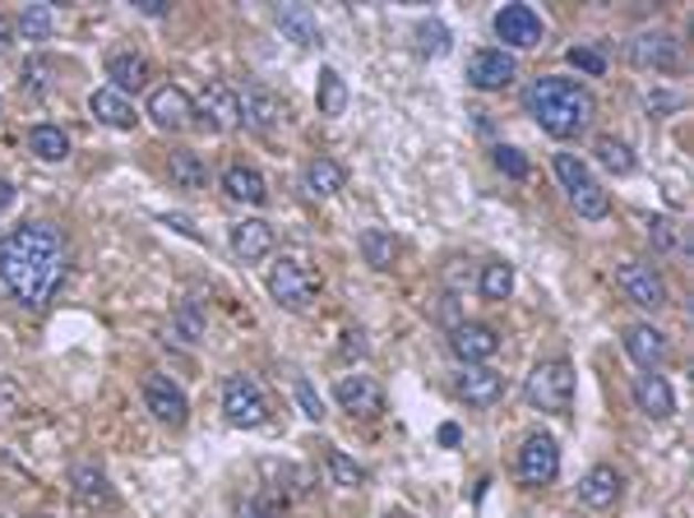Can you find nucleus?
I'll use <instances>...</instances> for the list:
<instances>
[{
    "mask_svg": "<svg viewBox=\"0 0 694 518\" xmlns=\"http://www.w3.org/2000/svg\"><path fill=\"white\" fill-rule=\"evenodd\" d=\"M70 278V241L51 222H19L0 241V282L23 310H46Z\"/></svg>",
    "mask_w": 694,
    "mask_h": 518,
    "instance_id": "obj_1",
    "label": "nucleus"
},
{
    "mask_svg": "<svg viewBox=\"0 0 694 518\" xmlns=\"http://www.w3.org/2000/svg\"><path fill=\"white\" fill-rule=\"evenodd\" d=\"M524 107L532 112V121L547 130L551 139H579L588 125H593L598 97L588 93L570 74H547V80H532L524 93Z\"/></svg>",
    "mask_w": 694,
    "mask_h": 518,
    "instance_id": "obj_2",
    "label": "nucleus"
},
{
    "mask_svg": "<svg viewBox=\"0 0 694 518\" xmlns=\"http://www.w3.org/2000/svg\"><path fill=\"white\" fill-rule=\"evenodd\" d=\"M528 407L537 412H551V417H564V412L574 407V366L564 356H551V361H537L528 371Z\"/></svg>",
    "mask_w": 694,
    "mask_h": 518,
    "instance_id": "obj_3",
    "label": "nucleus"
},
{
    "mask_svg": "<svg viewBox=\"0 0 694 518\" xmlns=\"http://www.w3.org/2000/svg\"><path fill=\"white\" fill-rule=\"evenodd\" d=\"M265 288H269V297H273V305H282V310H305L315 297H320V273L305 265V259H297V255H282V259H273L269 265V278H265Z\"/></svg>",
    "mask_w": 694,
    "mask_h": 518,
    "instance_id": "obj_4",
    "label": "nucleus"
},
{
    "mask_svg": "<svg viewBox=\"0 0 694 518\" xmlns=\"http://www.w3.org/2000/svg\"><path fill=\"white\" fill-rule=\"evenodd\" d=\"M556 176H560V186H564V199L574 204V214L588 218V222H602L611 214V199L607 190L598 186V176L588 172V163H579L574 153H556Z\"/></svg>",
    "mask_w": 694,
    "mask_h": 518,
    "instance_id": "obj_5",
    "label": "nucleus"
},
{
    "mask_svg": "<svg viewBox=\"0 0 694 518\" xmlns=\"http://www.w3.org/2000/svg\"><path fill=\"white\" fill-rule=\"evenodd\" d=\"M222 417H227V426H237V431H260L269 422L265 388L255 384L250 375H227V384H222Z\"/></svg>",
    "mask_w": 694,
    "mask_h": 518,
    "instance_id": "obj_6",
    "label": "nucleus"
},
{
    "mask_svg": "<svg viewBox=\"0 0 694 518\" xmlns=\"http://www.w3.org/2000/svg\"><path fill=\"white\" fill-rule=\"evenodd\" d=\"M144 407H148V417L158 426H167V431H182L190 422V398L172 375H148L144 380Z\"/></svg>",
    "mask_w": 694,
    "mask_h": 518,
    "instance_id": "obj_7",
    "label": "nucleus"
},
{
    "mask_svg": "<svg viewBox=\"0 0 694 518\" xmlns=\"http://www.w3.org/2000/svg\"><path fill=\"white\" fill-rule=\"evenodd\" d=\"M615 282H621V292L634 305H644V310L666 305V278L649 265V259H625V265H615Z\"/></svg>",
    "mask_w": 694,
    "mask_h": 518,
    "instance_id": "obj_8",
    "label": "nucleus"
},
{
    "mask_svg": "<svg viewBox=\"0 0 694 518\" xmlns=\"http://www.w3.org/2000/svg\"><path fill=\"white\" fill-rule=\"evenodd\" d=\"M449 352L463 366H486V361L500 352V333L481 320H458V324H449Z\"/></svg>",
    "mask_w": 694,
    "mask_h": 518,
    "instance_id": "obj_9",
    "label": "nucleus"
},
{
    "mask_svg": "<svg viewBox=\"0 0 694 518\" xmlns=\"http://www.w3.org/2000/svg\"><path fill=\"white\" fill-rule=\"evenodd\" d=\"M542 33H547V23H542V14H537L532 6H500L496 10V38L505 42L509 56H514V51L537 46V42H542Z\"/></svg>",
    "mask_w": 694,
    "mask_h": 518,
    "instance_id": "obj_10",
    "label": "nucleus"
},
{
    "mask_svg": "<svg viewBox=\"0 0 694 518\" xmlns=\"http://www.w3.org/2000/svg\"><path fill=\"white\" fill-rule=\"evenodd\" d=\"M560 477V445L551 435H528L519 445V481L524 486H551Z\"/></svg>",
    "mask_w": 694,
    "mask_h": 518,
    "instance_id": "obj_11",
    "label": "nucleus"
},
{
    "mask_svg": "<svg viewBox=\"0 0 694 518\" xmlns=\"http://www.w3.org/2000/svg\"><path fill=\"white\" fill-rule=\"evenodd\" d=\"M148 121L158 125V130H172V135H182V130H190L195 125V102H190V93L182 89V84H158L148 93Z\"/></svg>",
    "mask_w": 694,
    "mask_h": 518,
    "instance_id": "obj_12",
    "label": "nucleus"
},
{
    "mask_svg": "<svg viewBox=\"0 0 694 518\" xmlns=\"http://www.w3.org/2000/svg\"><path fill=\"white\" fill-rule=\"evenodd\" d=\"M514 74H519V61H514L505 46H481V51H473V56H468V84L481 89V93L509 89Z\"/></svg>",
    "mask_w": 694,
    "mask_h": 518,
    "instance_id": "obj_13",
    "label": "nucleus"
},
{
    "mask_svg": "<svg viewBox=\"0 0 694 518\" xmlns=\"http://www.w3.org/2000/svg\"><path fill=\"white\" fill-rule=\"evenodd\" d=\"M333 398H339V407L348 412V417H362V422H371V417H380L384 407V388L371 380V375H343L339 384H333Z\"/></svg>",
    "mask_w": 694,
    "mask_h": 518,
    "instance_id": "obj_14",
    "label": "nucleus"
},
{
    "mask_svg": "<svg viewBox=\"0 0 694 518\" xmlns=\"http://www.w3.org/2000/svg\"><path fill=\"white\" fill-rule=\"evenodd\" d=\"M630 61H634V70L672 74V70H681V42L672 33H639V38H630Z\"/></svg>",
    "mask_w": 694,
    "mask_h": 518,
    "instance_id": "obj_15",
    "label": "nucleus"
},
{
    "mask_svg": "<svg viewBox=\"0 0 694 518\" xmlns=\"http://www.w3.org/2000/svg\"><path fill=\"white\" fill-rule=\"evenodd\" d=\"M199 121L209 125V130H237L241 125V102H237V89L231 84H222V80H214V84H204V93H199Z\"/></svg>",
    "mask_w": 694,
    "mask_h": 518,
    "instance_id": "obj_16",
    "label": "nucleus"
},
{
    "mask_svg": "<svg viewBox=\"0 0 694 518\" xmlns=\"http://www.w3.org/2000/svg\"><path fill=\"white\" fill-rule=\"evenodd\" d=\"M454 394L468 403V407H496L505 398V380L500 371H486V366H463L454 380Z\"/></svg>",
    "mask_w": 694,
    "mask_h": 518,
    "instance_id": "obj_17",
    "label": "nucleus"
},
{
    "mask_svg": "<svg viewBox=\"0 0 694 518\" xmlns=\"http://www.w3.org/2000/svg\"><path fill=\"white\" fill-rule=\"evenodd\" d=\"M237 102H241V125H246V130H255V135H273V130H278L282 102H278L269 89L250 84L246 93H237Z\"/></svg>",
    "mask_w": 694,
    "mask_h": 518,
    "instance_id": "obj_18",
    "label": "nucleus"
},
{
    "mask_svg": "<svg viewBox=\"0 0 694 518\" xmlns=\"http://www.w3.org/2000/svg\"><path fill=\"white\" fill-rule=\"evenodd\" d=\"M231 255L241 259V265H260V259L273 255V227L265 218H246L231 227Z\"/></svg>",
    "mask_w": 694,
    "mask_h": 518,
    "instance_id": "obj_19",
    "label": "nucleus"
},
{
    "mask_svg": "<svg viewBox=\"0 0 694 518\" xmlns=\"http://www.w3.org/2000/svg\"><path fill=\"white\" fill-rule=\"evenodd\" d=\"M634 407L644 412V417H653V422H666L676 412V394H672V384H666V375H657V371H644L634 380Z\"/></svg>",
    "mask_w": 694,
    "mask_h": 518,
    "instance_id": "obj_20",
    "label": "nucleus"
},
{
    "mask_svg": "<svg viewBox=\"0 0 694 518\" xmlns=\"http://www.w3.org/2000/svg\"><path fill=\"white\" fill-rule=\"evenodd\" d=\"M621 339H625L630 361H634V366H644V371H657L666 361V352H672V348H666V333L653 329V324H630Z\"/></svg>",
    "mask_w": 694,
    "mask_h": 518,
    "instance_id": "obj_21",
    "label": "nucleus"
},
{
    "mask_svg": "<svg viewBox=\"0 0 694 518\" xmlns=\"http://www.w3.org/2000/svg\"><path fill=\"white\" fill-rule=\"evenodd\" d=\"M621 490H625V477L615 468H607V463H598V468H588V477L579 481V500L588 509H615Z\"/></svg>",
    "mask_w": 694,
    "mask_h": 518,
    "instance_id": "obj_22",
    "label": "nucleus"
},
{
    "mask_svg": "<svg viewBox=\"0 0 694 518\" xmlns=\"http://www.w3.org/2000/svg\"><path fill=\"white\" fill-rule=\"evenodd\" d=\"M107 89H116L121 97L131 93H144L148 89V61L139 56V51H112L107 56Z\"/></svg>",
    "mask_w": 694,
    "mask_h": 518,
    "instance_id": "obj_23",
    "label": "nucleus"
},
{
    "mask_svg": "<svg viewBox=\"0 0 694 518\" xmlns=\"http://www.w3.org/2000/svg\"><path fill=\"white\" fill-rule=\"evenodd\" d=\"M282 38H292L297 46H315L320 42V23L311 14V6H301V0H282V6L273 10Z\"/></svg>",
    "mask_w": 694,
    "mask_h": 518,
    "instance_id": "obj_24",
    "label": "nucleus"
},
{
    "mask_svg": "<svg viewBox=\"0 0 694 518\" xmlns=\"http://www.w3.org/2000/svg\"><path fill=\"white\" fill-rule=\"evenodd\" d=\"M89 112H93L97 125H112V130H135V121H139L135 102L121 97L116 89H97V93L89 97Z\"/></svg>",
    "mask_w": 694,
    "mask_h": 518,
    "instance_id": "obj_25",
    "label": "nucleus"
},
{
    "mask_svg": "<svg viewBox=\"0 0 694 518\" xmlns=\"http://www.w3.org/2000/svg\"><path fill=\"white\" fill-rule=\"evenodd\" d=\"M70 490H74V500H84L89 509L116 500L112 496V481H107V473H102L97 463H74V468H70Z\"/></svg>",
    "mask_w": 694,
    "mask_h": 518,
    "instance_id": "obj_26",
    "label": "nucleus"
},
{
    "mask_svg": "<svg viewBox=\"0 0 694 518\" xmlns=\"http://www.w3.org/2000/svg\"><path fill=\"white\" fill-rule=\"evenodd\" d=\"M222 190L237 199V204H250V209H260V204H269V186H265V176L246 167V163H231L222 172Z\"/></svg>",
    "mask_w": 694,
    "mask_h": 518,
    "instance_id": "obj_27",
    "label": "nucleus"
},
{
    "mask_svg": "<svg viewBox=\"0 0 694 518\" xmlns=\"http://www.w3.org/2000/svg\"><path fill=\"white\" fill-rule=\"evenodd\" d=\"M29 153L38 163H65L70 158V135L56 125V121H38L29 130Z\"/></svg>",
    "mask_w": 694,
    "mask_h": 518,
    "instance_id": "obj_28",
    "label": "nucleus"
},
{
    "mask_svg": "<svg viewBox=\"0 0 694 518\" xmlns=\"http://www.w3.org/2000/svg\"><path fill=\"white\" fill-rule=\"evenodd\" d=\"M167 176H172V186H182V190H204V186H209V167H204V158L195 148H176L167 158Z\"/></svg>",
    "mask_w": 694,
    "mask_h": 518,
    "instance_id": "obj_29",
    "label": "nucleus"
},
{
    "mask_svg": "<svg viewBox=\"0 0 694 518\" xmlns=\"http://www.w3.org/2000/svg\"><path fill=\"white\" fill-rule=\"evenodd\" d=\"M315 107L320 116H343L348 112V84H343V74L333 70V65H320V80H315Z\"/></svg>",
    "mask_w": 694,
    "mask_h": 518,
    "instance_id": "obj_30",
    "label": "nucleus"
},
{
    "mask_svg": "<svg viewBox=\"0 0 694 518\" xmlns=\"http://www.w3.org/2000/svg\"><path fill=\"white\" fill-rule=\"evenodd\" d=\"M348 186V172L333 163V158H311V167H305V190H311L315 199H333Z\"/></svg>",
    "mask_w": 694,
    "mask_h": 518,
    "instance_id": "obj_31",
    "label": "nucleus"
},
{
    "mask_svg": "<svg viewBox=\"0 0 694 518\" xmlns=\"http://www.w3.org/2000/svg\"><path fill=\"white\" fill-rule=\"evenodd\" d=\"M449 46H454V38H449V29L441 19H422L417 29H413V51L422 61H441V56H449Z\"/></svg>",
    "mask_w": 694,
    "mask_h": 518,
    "instance_id": "obj_32",
    "label": "nucleus"
},
{
    "mask_svg": "<svg viewBox=\"0 0 694 518\" xmlns=\"http://www.w3.org/2000/svg\"><path fill=\"white\" fill-rule=\"evenodd\" d=\"M514 292V265L509 259H486L477 273V297L481 301H505Z\"/></svg>",
    "mask_w": 694,
    "mask_h": 518,
    "instance_id": "obj_33",
    "label": "nucleus"
},
{
    "mask_svg": "<svg viewBox=\"0 0 694 518\" xmlns=\"http://www.w3.org/2000/svg\"><path fill=\"white\" fill-rule=\"evenodd\" d=\"M51 33H56V10H51V6H23L19 23H14V38H23V42H46Z\"/></svg>",
    "mask_w": 694,
    "mask_h": 518,
    "instance_id": "obj_34",
    "label": "nucleus"
},
{
    "mask_svg": "<svg viewBox=\"0 0 694 518\" xmlns=\"http://www.w3.org/2000/svg\"><path fill=\"white\" fill-rule=\"evenodd\" d=\"M356 246H362V259H366V265L371 269H394V255H398V241L390 237V231H375V227H366L362 231V241H356Z\"/></svg>",
    "mask_w": 694,
    "mask_h": 518,
    "instance_id": "obj_35",
    "label": "nucleus"
},
{
    "mask_svg": "<svg viewBox=\"0 0 694 518\" xmlns=\"http://www.w3.org/2000/svg\"><path fill=\"white\" fill-rule=\"evenodd\" d=\"M593 158H598L607 172H615V176H630V172H634V153H630V144H625V139H615V135H598Z\"/></svg>",
    "mask_w": 694,
    "mask_h": 518,
    "instance_id": "obj_36",
    "label": "nucleus"
},
{
    "mask_svg": "<svg viewBox=\"0 0 694 518\" xmlns=\"http://www.w3.org/2000/svg\"><path fill=\"white\" fill-rule=\"evenodd\" d=\"M324 473H329L333 486H343V490H352V486L366 481V468H362L356 458H348L343 449H324Z\"/></svg>",
    "mask_w": 694,
    "mask_h": 518,
    "instance_id": "obj_37",
    "label": "nucleus"
},
{
    "mask_svg": "<svg viewBox=\"0 0 694 518\" xmlns=\"http://www.w3.org/2000/svg\"><path fill=\"white\" fill-rule=\"evenodd\" d=\"M19 89L29 93V97H46L51 89H56V74H51V61H46V56H33V61H23Z\"/></svg>",
    "mask_w": 694,
    "mask_h": 518,
    "instance_id": "obj_38",
    "label": "nucleus"
},
{
    "mask_svg": "<svg viewBox=\"0 0 694 518\" xmlns=\"http://www.w3.org/2000/svg\"><path fill=\"white\" fill-rule=\"evenodd\" d=\"M491 163H496L505 176H514V180H528V172H532L528 158H524V153L514 148V144H496V148H491Z\"/></svg>",
    "mask_w": 694,
    "mask_h": 518,
    "instance_id": "obj_39",
    "label": "nucleus"
},
{
    "mask_svg": "<svg viewBox=\"0 0 694 518\" xmlns=\"http://www.w3.org/2000/svg\"><path fill=\"white\" fill-rule=\"evenodd\" d=\"M172 333H182L186 343H199V339H204V315H199V310H195L190 301H186V305L172 315Z\"/></svg>",
    "mask_w": 694,
    "mask_h": 518,
    "instance_id": "obj_40",
    "label": "nucleus"
},
{
    "mask_svg": "<svg viewBox=\"0 0 694 518\" xmlns=\"http://www.w3.org/2000/svg\"><path fill=\"white\" fill-rule=\"evenodd\" d=\"M570 65L583 74H607V56L598 46H570Z\"/></svg>",
    "mask_w": 694,
    "mask_h": 518,
    "instance_id": "obj_41",
    "label": "nucleus"
},
{
    "mask_svg": "<svg viewBox=\"0 0 694 518\" xmlns=\"http://www.w3.org/2000/svg\"><path fill=\"white\" fill-rule=\"evenodd\" d=\"M297 403H301V412H305L311 422H320V417H324V403H320V394L311 388V380H297Z\"/></svg>",
    "mask_w": 694,
    "mask_h": 518,
    "instance_id": "obj_42",
    "label": "nucleus"
},
{
    "mask_svg": "<svg viewBox=\"0 0 694 518\" xmlns=\"http://www.w3.org/2000/svg\"><path fill=\"white\" fill-rule=\"evenodd\" d=\"M649 237H653V246H657L662 255L676 250V231H672V222H666V218H653V222H649Z\"/></svg>",
    "mask_w": 694,
    "mask_h": 518,
    "instance_id": "obj_43",
    "label": "nucleus"
},
{
    "mask_svg": "<svg viewBox=\"0 0 694 518\" xmlns=\"http://www.w3.org/2000/svg\"><path fill=\"white\" fill-rule=\"evenodd\" d=\"M241 518H278V500L273 496H255L241 505Z\"/></svg>",
    "mask_w": 694,
    "mask_h": 518,
    "instance_id": "obj_44",
    "label": "nucleus"
},
{
    "mask_svg": "<svg viewBox=\"0 0 694 518\" xmlns=\"http://www.w3.org/2000/svg\"><path fill=\"white\" fill-rule=\"evenodd\" d=\"M445 282H449V297H458V292L473 282V269H463L458 259H454V265H445Z\"/></svg>",
    "mask_w": 694,
    "mask_h": 518,
    "instance_id": "obj_45",
    "label": "nucleus"
},
{
    "mask_svg": "<svg viewBox=\"0 0 694 518\" xmlns=\"http://www.w3.org/2000/svg\"><path fill=\"white\" fill-rule=\"evenodd\" d=\"M343 352H348V356H366V339H362V329H348V333H343Z\"/></svg>",
    "mask_w": 694,
    "mask_h": 518,
    "instance_id": "obj_46",
    "label": "nucleus"
},
{
    "mask_svg": "<svg viewBox=\"0 0 694 518\" xmlns=\"http://www.w3.org/2000/svg\"><path fill=\"white\" fill-rule=\"evenodd\" d=\"M10 46H14V23H10L6 14H0V56H6Z\"/></svg>",
    "mask_w": 694,
    "mask_h": 518,
    "instance_id": "obj_47",
    "label": "nucleus"
},
{
    "mask_svg": "<svg viewBox=\"0 0 694 518\" xmlns=\"http://www.w3.org/2000/svg\"><path fill=\"white\" fill-rule=\"evenodd\" d=\"M135 10H139V14H153V19H158V14H167L172 6H163V0H135Z\"/></svg>",
    "mask_w": 694,
    "mask_h": 518,
    "instance_id": "obj_48",
    "label": "nucleus"
},
{
    "mask_svg": "<svg viewBox=\"0 0 694 518\" xmlns=\"http://www.w3.org/2000/svg\"><path fill=\"white\" fill-rule=\"evenodd\" d=\"M10 204H14V186L10 176H0V214H10Z\"/></svg>",
    "mask_w": 694,
    "mask_h": 518,
    "instance_id": "obj_49",
    "label": "nucleus"
},
{
    "mask_svg": "<svg viewBox=\"0 0 694 518\" xmlns=\"http://www.w3.org/2000/svg\"><path fill=\"white\" fill-rule=\"evenodd\" d=\"M649 107H681L676 93H649Z\"/></svg>",
    "mask_w": 694,
    "mask_h": 518,
    "instance_id": "obj_50",
    "label": "nucleus"
},
{
    "mask_svg": "<svg viewBox=\"0 0 694 518\" xmlns=\"http://www.w3.org/2000/svg\"><path fill=\"white\" fill-rule=\"evenodd\" d=\"M441 445H458V426H454V422L441 426Z\"/></svg>",
    "mask_w": 694,
    "mask_h": 518,
    "instance_id": "obj_51",
    "label": "nucleus"
},
{
    "mask_svg": "<svg viewBox=\"0 0 694 518\" xmlns=\"http://www.w3.org/2000/svg\"><path fill=\"white\" fill-rule=\"evenodd\" d=\"M380 518H413V514H403V509H390V514H380Z\"/></svg>",
    "mask_w": 694,
    "mask_h": 518,
    "instance_id": "obj_52",
    "label": "nucleus"
},
{
    "mask_svg": "<svg viewBox=\"0 0 694 518\" xmlns=\"http://www.w3.org/2000/svg\"><path fill=\"white\" fill-rule=\"evenodd\" d=\"M29 518H51V514H29Z\"/></svg>",
    "mask_w": 694,
    "mask_h": 518,
    "instance_id": "obj_53",
    "label": "nucleus"
}]
</instances>
